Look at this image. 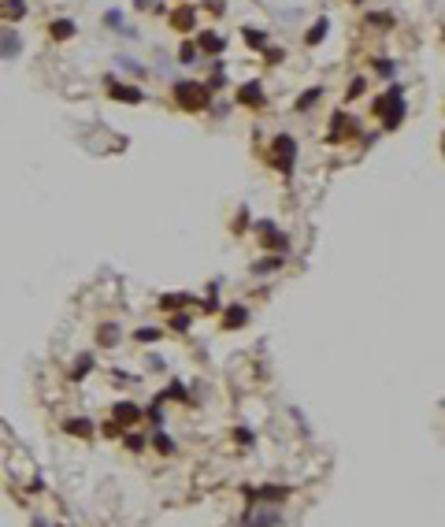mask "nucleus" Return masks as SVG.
Instances as JSON below:
<instances>
[{"instance_id":"obj_1","label":"nucleus","mask_w":445,"mask_h":527,"mask_svg":"<svg viewBox=\"0 0 445 527\" xmlns=\"http://www.w3.org/2000/svg\"><path fill=\"white\" fill-rule=\"evenodd\" d=\"M175 93H178V104H182V108H204V104H208V86L178 82V86H175Z\"/></svg>"},{"instance_id":"obj_2","label":"nucleus","mask_w":445,"mask_h":527,"mask_svg":"<svg viewBox=\"0 0 445 527\" xmlns=\"http://www.w3.org/2000/svg\"><path fill=\"white\" fill-rule=\"evenodd\" d=\"M274 145H278V160H282V171H293V156H297V145H293V138H278Z\"/></svg>"},{"instance_id":"obj_3","label":"nucleus","mask_w":445,"mask_h":527,"mask_svg":"<svg viewBox=\"0 0 445 527\" xmlns=\"http://www.w3.org/2000/svg\"><path fill=\"white\" fill-rule=\"evenodd\" d=\"M238 97H241V104H260V100H263V89H260V82H245Z\"/></svg>"},{"instance_id":"obj_4","label":"nucleus","mask_w":445,"mask_h":527,"mask_svg":"<svg viewBox=\"0 0 445 527\" xmlns=\"http://www.w3.org/2000/svg\"><path fill=\"white\" fill-rule=\"evenodd\" d=\"M111 97H115V100H126V104H137V100H141V89H126V86H119V82H111Z\"/></svg>"},{"instance_id":"obj_5","label":"nucleus","mask_w":445,"mask_h":527,"mask_svg":"<svg viewBox=\"0 0 445 527\" xmlns=\"http://www.w3.org/2000/svg\"><path fill=\"white\" fill-rule=\"evenodd\" d=\"M19 52V37L15 30H0V56H15Z\"/></svg>"},{"instance_id":"obj_6","label":"nucleus","mask_w":445,"mask_h":527,"mask_svg":"<svg viewBox=\"0 0 445 527\" xmlns=\"http://www.w3.org/2000/svg\"><path fill=\"white\" fill-rule=\"evenodd\" d=\"M71 34H74V23H71V19H56V23H52V37H56V41H67Z\"/></svg>"},{"instance_id":"obj_7","label":"nucleus","mask_w":445,"mask_h":527,"mask_svg":"<svg viewBox=\"0 0 445 527\" xmlns=\"http://www.w3.org/2000/svg\"><path fill=\"white\" fill-rule=\"evenodd\" d=\"M141 416V409L137 405H130V401H122V405H115V420H122V423H130V420H137Z\"/></svg>"},{"instance_id":"obj_8","label":"nucleus","mask_w":445,"mask_h":527,"mask_svg":"<svg viewBox=\"0 0 445 527\" xmlns=\"http://www.w3.org/2000/svg\"><path fill=\"white\" fill-rule=\"evenodd\" d=\"M171 23H175V30H189V26H193V8H182V12H175Z\"/></svg>"},{"instance_id":"obj_9","label":"nucleus","mask_w":445,"mask_h":527,"mask_svg":"<svg viewBox=\"0 0 445 527\" xmlns=\"http://www.w3.org/2000/svg\"><path fill=\"white\" fill-rule=\"evenodd\" d=\"M245 316H249V312H245L241 305H234V308H226V316H223V319H226V327H241V323H245Z\"/></svg>"},{"instance_id":"obj_10","label":"nucleus","mask_w":445,"mask_h":527,"mask_svg":"<svg viewBox=\"0 0 445 527\" xmlns=\"http://www.w3.org/2000/svg\"><path fill=\"white\" fill-rule=\"evenodd\" d=\"M201 49H208V52H223V37H219V34H201Z\"/></svg>"},{"instance_id":"obj_11","label":"nucleus","mask_w":445,"mask_h":527,"mask_svg":"<svg viewBox=\"0 0 445 527\" xmlns=\"http://www.w3.org/2000/svg\"><path fill=\"white\" fill-rule=\"evenodd\" d=\"M23 12H26V4H23V0H8V4H0V15H4V19H8V15H15V19H19Z\"/></svg>"},{"instance_id":"obj_12","label":"nucleus","mask_w":445,"mask_h":527,"mask_svg":"<svg viewBox=\"0 0 445 527\" xmlns=\"http://www.w3.org/2000/svg\"><path fill=\"white\" fill-rule=\"evenodd\" d=\"M327 37V19H319L316 23V30H308V45H319Z\"/></svg>"},{"instance_id":"obj_13","label":"nucleus","mask_w":445,"mask_h":527,"mask_svg":"<svg viewBox=\"0 0 445 527\" xmlns=\"http://www.w3.org/2000/svg\"><path fill=\"white\" fill-rule=\"evenodd\" d=\"M274 268H282V256H263L252 271H274Z\"/></svg>"},{"instance_id":"obj_14","label":"nucleus","mask_w":445,"mask_h":527,"mask_svg":"<svg viewBox=\"0 0 445 527\" xmlns=\"http://www.w3.org/2000/svg\"><path fill=\"white\" fill-rule=\"evenodd\" d=\"M319 100V89H308V93H301V100H297V111H305L308 104H316Z\"/></svg>"},{"instance_id":"obj_15","label":"nucleus","mask_w":445,"mask_h":527,"mask_svg":"<svg viewBox=\"0 0 445 527\" xmlns=\"http://www.w3.org/2000/svg\"><path fill=\"white\" fill-rule=\"evenodd\" d=\"M153 442H156V449H160V453H171V449H175V446H171V438H167L164 431H160V435H156Z\"/></svg>"},{"instance_id":"obj_16","label":"nucleus","mask_w":445,"mask_h":527,"mask_svg":"<svg viewBox=\"0 0 445 527\" xmlns=\"http://www.w3.org/2000/svg\"><path fill=\"white\" fill-rule=\"evenodd\" d=\"M67 427H71V431H78V435H89V420H71Z\"/></svg>"},{"instance_id":"obj_17","label":"nucleus","mask_w":445,"mask_h":527,"mask_svg":"<svg viewBox=\"0 0 445 527\" xmlns=\"http://www.w3.org/2000/svg\"><path fill=\"white\" fill-rule=\"evenodd\" d=\"M115 338H119V331H115V327H111V323H108V327H104V331H100V342H108V345H111V342H115Z\"/></svg>"},{"instance_id":"obj_18","label":"nucleus","mask_w":445,"mask_h":527,"mask_svg":"<svg viewBox=\"0 0 445 527\" xmlns=\"http://www.w3.org/2000/svg\"><path fill=\"white\" fill-rule=\"evenodd\" d=\"M178 60H182V63H193V60H197V49H193V45H182V56H178Z\"/></svg>"},{"instance_id":"obj_19","label":"nucleus","mask_w":445,"mask_h":527,"mask_svg":"<svg viewBox=\"0 0 445 527\" xmlns=\"http://www.w3.org/2000/svg\"><path fill=\"white\" fill-rule=\"evenodd\" d=\"M160 331H153V327H145V331H137V342H156Z\"/></svg>"},{"instance_id":"obj_20","label":"nucleus","mask_w":445,"mask_h":527,"mask_svg":"<svg viewBox=\"0 0 445 527\" xmlns=\"http://www.w3.org/2000/svg\"><path fill=\"white\" fill-rule=\"evenodd\" d=\"M245 41H249V45H263V34H260V30H252V26H249V30H245Z\"/></svg>"}]
</instances>
